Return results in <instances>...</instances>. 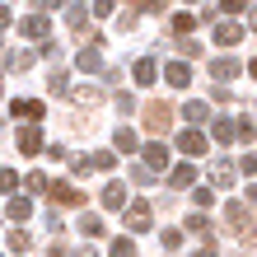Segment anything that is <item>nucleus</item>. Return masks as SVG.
<instances>
[{
  "label": "nucleus",
  "instance_id": "nucleus-21",
  "mask_svg": "<svg viewBox=\"0 0 257 257\" xmlns=\"http://www.w3.org/2000/svg\"><path fill=\"white\" fill-rule=\"evenodd\" d=\"M28 215H33V201H28V196H10V220H28Z\"/></svg>",
  "mask_w": 257,
  "mask_h": 257
},
{
  "label": "nucleus",
  "instance_id": "nucleus-25",
  "mask_svg": "<svg viewBox=\"0 0 257 257\" xmlns=\"http://www.w3.org/2000/svg\"><path fill=\"white\" fill-rule=\"evenodd\" d=\"M89 164H94V169H103V173H108L112 164H117V155H112V150H94V155H89Z\"/></svg>",
  "mask_w": 257,
  "mask_h": 257
},
{
  "label": "nucleus",
  "instance_id": "nucleus-27",
  "mask_svg": "<svg viewBox=\"0 0 257 257\" xmlns=\"http://www.w3.org/2000/svg\"><path fill=\"white\" fill-rule=\"evenodd\" d=\"M108 257H136V243L131 238H117V243L108 248Z\"/></svg>",
  "mask_w": 257,
  "mask_h": 257
},
{
  "label": "nucleus",
  "instance_id": "nucleus-41",
  "mask_svg": "<svg viewBox=\"0 0 257 257\" xmlns=\"http://www.w3.org/2000/svg\"><path fill=\"white\" fill-rule=\"evenodd\" d=\"M248 75H252V80H257V56H252V66H248Z\"/></svg>",
  "mask_w": 257,
  "mask_h": 257
},
{
  "label": "nucleus",
  "instance_id": "nucleus-17",
  "mask_svg": "<svg viewBox=\"0 0 257 257\" xmlns=\"http://www.w3.org/2000/svg\"><path fill=\"white\" fill-rule=\"evenodd\" d=\"M10 112H14V117H42L47 108H42L38 98H14V103H10Z\"/></svg>",
  "mask_w": 257,
  "mask_h": 257
},
{
  "label": "nucleus",
  "instance_id": "nucleus-16",
  "mask_svg": "<svg viewBox=\"0 0 257 257\" xmlns=\"http://www.w3.org/2000/svg\"><path fill=\"white\" fill-rule=\"evenodd\" d=\"M196 24H201V14H192V10H178V14H173V33H178V38H187Z\"/></svg>",
  "mask_w": 257,
  "mask_h": 257
},
{
  "label": "nucleus",
  "instance_id": "nucleus-36",
  "mask_svg": "<svg viewBox=\"0 0 257 257\" xmlns=\"http://www.w3.org/2000/svg\"><path fill=\"white\" fill-rule=\"evenodd\" d=\"M243 173H248V178H257V155H243Z\"/></svg>",
  "mask_w": 257,
  "mask_h": 257
},
{
  "label": "nucleus",
  "instance_id": "nucleus-29",
  "mask_svg": "<svg viewBox=\"0 0 257 257\" xmlns=\"http://www.w3.org/2000/svg\"><path fill=\"white\" fill-rule=\"evenodd\" d=\"M28 192H52V183H47V173H28Z\"/></svg>",
  "mask_w": 257,
  "mask_h": 257
},
{
  "label": "nucleus",
  "instance_id": "nucleus-40",
  "mask_svg": "<svg viewBox=\"0 0 257 257\" xmlns=\"http://www.w3.org/2000/svg\"><path fill=\"white\" fill-rule=\"evenodd\" d=\"M248 201H252V206H257V183H252V187H248Z\"/></svg>",
  "mask_w": 257,
  "mask_h": 257
},
{
  "label": "nucleus",
  "instance_id": "nucleus-11",
  "mask_svg": "<svg viewBox=\"0 0 257 257\" xmlns=\"http://www.w3.org/2000/svg\"><path fill=\"white\" fill-rule=\"evenodd\" d=\"M141 155H145V169L150 173H155V169H169V145H164V141H150Z\"/></svg>",
  "mask_w": 257,
  "mask_h": 257
},
{
  "label": "nucleus",
  "instance_id": "nucleus-28",
  "mask_svg": "<svg viewBox=\"0 0 257 257\" xmlns=\"http://www.w3.org/2000/svg\"><path fill=\"white\" fill-rule=\"evenodd\" d=\"M14 187H19V173H14V169H0V192H14Z\"/></svg>",
  "mask_w": 257,
  "mask_h": 257
},
{
  "label": "nucleus",
  "instance_id": "nucleus-13",
  "mask_svg": "<svg viewBox=\"0 0 257 257\" xmlns=\"http://www.w3.org/2000/svg\"><path fill=\"white\" fill-rule=\"evenodd\" d=\"M19 150L24 155H42V126H24L19 131Z\"/></svg>",
  "mask_w": 257,
  "mask_h": 257
},
{
  "label": "nucleus",
  "instance_id": "nucleus-37",
  "mask_svg": "<svg viewBox=\"0 0 257 257\" xmlns=\"http://www.w3.org/2000/svg\"><path fill=\"white\" fill-rule=\"evenodd\" d=\"M192 257H215V243H201V248H196Z\"/></svg>",
  "mask_w": 257,
  "mask_h": 257
},
{
  "label": "nucleus",
  "instance_id": "nucleus-19",
  "mask_svg": "<svg viewBox=\"0 0 257 257\" xmlns=\"http://www.w3.org/2000/svg\"><path fill=\"white\" fill-rule=\"evenodd\" d=\"M210 183H215V187H229V183H234V164L215 159V164H210Z\"/></svg>",
  "mask_w": 257,
  "mask_h": 257
},
{
  "label": "nucleus",
  "instance_id": "nucleus-8",
  "mask_svg": "<svg viewBox=\"0 0 257 257\" xmlns=\"http://www.w3.org/2000/svg\"><path fill=\"white\" fill-rule=\"evenodd\" d=\"M98 201H103V210H122V215H126L131 196H126V187H122V183H108V187H103V196H98Z\"/></svg>",
  "mask_w": 257,
  "mask_h": 257
},
{
  "label": "nucleus",
  "instance_id": "nucleus-3",
  "mask_svg": "<svg viewBox=\"0 0 257 257\" xmlns=\"http://www.w3.org/2000/svg\"><path fill=\"white\" fill-rule=\"evenodd\" d=\"M122 220H126V229H131V234H145V229H150V220H155V210H150V201H131Z\"/></svg>",
  "mask_w": 257,
  "mask_h": 257
},
{
  "label": "nucleus",
  "instance_id": "nucleus-31",
  "mask_svg": "<svg viewBox=\"0 0 257 257\" xmlns=\"http://www.w3.org/2000/svg\"><path fill=\"white\" fill-rule=\"evenodd\" d=\"M187 229H196V234H210V220H206V215H196V210H192V215H187Z\"/></svg>",
  "mask_w": 257,
  "mask_h": 257
},
{
  "label": "nucleus",
  "instance_id": "nucleus-23",
  "mask_svg": "<svg viewBox=\"0 0 257 257\" xmlns=\"http://www.w3.org/2000/svg\"><path fill=\"white\" fill-rule=\"evenodd\" d=\"M66 24H70V28H84V24H89V10H84V5H66Z\"/></svg>",
  "mask_w": 257,
  "mask_h": 257
},
{
  "label": "nucleus",
  "instance_id": "nucleus-33",
  "mask_svg": "<svg viewBox=\"0 0 257 257\" xmlns=\"http://www.w3.org/2000/svg\"><path fill=\"white\" fill-rule=\"evenodd\" d=\"M215 10H224V14H229V19H234L238 10H252V5H243V0H224V5H215Z\"/></svg>",
  "mask_w": 257,
  "mask_h": 257
},
{
  "label": "nucleus",
  "instance_id": "nucleus-2",
  "mask_svg": "<svg viewBox=\"0 0 257 257\" xmlns=\"http://www.w3.org/2000/svg\"><path fill=\"white\" fill-rule=\"evenodd\" d=\"M19 33L33 38V42H52V24H47V14H24V19H19Z\"/></svg>",
  "mask_w": 257,
  "mask_h": 257
},
{
  "label": "nucleus",
  "instance_id": "nucleus-32",
  "mask_svg": "<svg viewBox=\"0 0 257 257\" xmlns=\"http://www.w3.org/2000/svg\"><path fill=\"white\" fill-rule=\"evenodd\" d=\"M117 5H108V0H94V5H89V14H94V19H108Z\"/></svg>",
  "mask_w": 257,
  "mask_h": 257
},
{
  "label": "nucleus",
  "instance_id": "nucleus-34",
  "mask_svg": "<svg viewBox=\"0 0 257 257\" xmlns=\"http://www.w3.org/2000/svg\"><path fill=\"white\" fill-rule=\"evenodd\" d=\"M75 103H98V89H75Z\"/></svg>",
  "mask_w": 257,
  "mask_h": 257
},
{
  "label": "nucleus",
  "instance_id": "nucleus-26",
  "mask_svg": "<svg viewBox=\"0 0 257 257\" xmlns=\"http://www.w3.org/2000/svg\"><path fill=\"white\" fill-rule=\"evenodd\" d=\"M28 248H33V238H28L24 229H14L10 234V252H28Z\"/></svg>",
  "mask_w": 257,
  "mask_h": 257
},
{
  "label": "nucleus",
  "instance_id": "nucleus-9",
  "mask_svg": "<svg viewBox=\"0 0 257 257\" xmlns=\"http://www.w3.org/2000/svg\"><path fill=\"white\" fill-rule=\"evenodd\" d=\"M47 196H52L56 206H84V192L75 187V183H52V192H47Z\"/></svg>",
  "mask_w": 257,
  "mask_h": 257
},
{
  "label": "nucleus",
  "instance_id": "nucleus-39",
  "mask_svg": "<svg viewBox=\"0 0 257 257\" xmlns=\"http://www.w3.org/2000/svg\"><path fill=\"white\" fill-rule=\"evenodd\" d=\"M248 28H257V5H252V10H248Z\"/></svg>",
  "mask_w": 257,
  "mask_h": 257
},
{
  "label": "nucleus",
  "instance_id": "nucleus-42",
  "mask_svg": "<svg viewBox=\"0 0 257 257\" xmlns=\"http://www.w3.org/2000/svg\"><path fill=\"white\" fill-rule=\"evenodd\" d=\"M0 257H5V252H0Z\"/></svg>",
  "mask_w": 257,
  "mask_h": 257
},
{
  "label": "nucleus",
  "instance_id": "nucleus-10",
  "mask_svg": "<svg viewBox=\"0 0 257 257\" xmlns=\"http://www.w3.org/2000/svg\"><path fill=\"white\" fill-rule=\"evenodd\" d=\"M75 66H80L84 75L103 70V52H98V42H89V47H80V52H75Z\"/></svg>",
  "mask_w": 257,
  "mask_h": 257
},
{
  "label": "nucleus",
  "instance_id": "nucleus-4",
  "mask_svg": "<svg viewBox=\"0 0 257 257\" xmlns=\"http://www.w3.org/2000/svg\"><path fill=\"white\" fill-rule=\"evenodd\" d=\"M178 150H183L187 159H201V155H206V131H196V126L178 131Z\"/></svg>",
  "mask_w": 257,
  "mask_h": 257
},
{
  "label": "nucleus",
  "instance_id": "nucleus-15",
  "mask_svg": "<svg viewBox=\"0 0 257 257\" xmlns=\"http://www.w3.org/2000/svg\"><path fill=\"white\" fill-rule=\"evenodd\" d=\"M210 136H215L220 145H229L234 136H238V122H234V117H215V126H210Z\"/></svg>",
  "mask_w": 257,
  "mask_h": 257
},
{
  "label": "nucleus",
  "instance_id": "nucleus-12",
  "mask_svg": "<svg viewBox=\"0 0 257 257\" xmlns=\"http://www.w3.org/2000/svg\"><path fill=\"white\" fill-rule=\"evenodd\" d=\"M164 80H169L173 89H187L192 84V66L187 61H169V66H164Z\"/></svg>",
  "mask_w": 257,
  "mask_h": 257
},
{
  "label": "nucleus",
  "instance_id": "nucleus-18",
  "mask_svg": "<svg viewBox=\"0 0 257 257\" xmlns=\"http://www.w3.org/2000/svg\"><path fill=\"white\" fill-rule=\"evenodd\" d=\"M169 183L173 187H192L196 183V169H192V164H173V169H169Z\"/></svg>",
  "mask_w": 257,
  "mask_h": 257
},
{
  "label": "nucleus",
  "instance_id": "nucleus-22",
  "mask_svg": "<svg viewBox=\"0 0 257 257\" xmlns=\"http://www.w3.org/2000/svg\"><path fill=\"white\" fill-rule=\"evenodd\" d=\"M183 117H187V122H206V117H210V103H201V98H192L187 108H183Z\"/></svg>",
  "mask_w": 257,
  "mask_h": 257
},
{
  "label": "nucleus",
  "instance_id": "nucleus-24",
  "mask_svg": "<svg viewBox=\"0 0 257 257\" xmlns=\"http://www.w3.org/2000/svg\"><path fill=\"white\" fill-rule=\"evenodd\" d=\"M80 234H84V238H98V234H103V220H98V215H80Z\"/></svg>",
  "mask_w": 257,
  "mask_h": 257
},
{
  "label": "nucleus",
  "instance_id": "nucleus-43",
  "mask_svg": "<svg viewBox=\"0 0 257 257\" xmlns=\"http://www.w3.org/2000/svg\"><path fill=\"white\" fill-rule=\"evenodd\" d=\"M0 84H5V80H0Z\"/></svg>",
  "mask_w": 257,
  "mask_h": 257
},
{
  "label": "nucleus",
  "instance_id": "nucleus-20",
  "mask_svg": "<svg viewBox=\"0 0 257 257\" xmlns=\"http://www.w3.org/2000/svg\"><path fill=\"white\" fill-rule=\"evenodd\" d=\"M155 75H159L155 56H141V61H136V84H155Z\"/></svg>",
  "mask_w": 257,
  "mask_h": 257
},
{
  "label": "nucleus",
  "instance_id": "nucleus-5",
  "mask_svg": "<svg viewBox=\"0 0 257 257\" xmlns=\"http://www.w3.org/2000/svg\"><path fill=\"white\" fill-rule=\"evenodd\" d=\"M243 42V24L238 19H220L215 24V47H238Z\"/></svg>",
  "mask_w": 257,
  "mask_h": 257
},
{
  "label": "nucleus",
  "instance_id": "nucleus-7",
  "mask_svg": "<svg viewBox=\"0 0 257 257\" xmlns=\"http://www.w3.org/2000/svg\"><path fill=\"white\" fill-rule=\"evenodd\" d=\"M238 70H243V66H238V56H215V61H210V75L220 80V89L229 84V80H238Z\"/></svg>",
  "mask_w": 257,
  "mask_h": 257
},
{
  "label": "nucleus",
  "instance_id": "nucleus-1",
  "mask_svg": "<svg viewBox=\"0 0 257 257\" xmlns=\"http://www.w3.org/2000/svg\"><path fill=\"white\" fill-rule=\"evenodd\" d=\"M224 220H229V229L243 238V243H257V224H252V215H248V206H238V201H229V210H224Z\"/></svg>",
  "mask_w": 257,
  "mask_h": 257
},
{
  "label": "nucleus",
  "instance_id": "nucleus-30",
  "mask_svg": "<svg viewBox=\"0 0 257 257\" xmlns=\"http://www.w3.org/2000/svg\"><path fill=\"white\" fill-rule=\"evenodd\" d=\"M159 238H164V248H169V252H178V248H183V234H178V229H164Z\"/></svg>",
  "mask_w": 257,
  "mask_h": 257
},
{
  "label": "nucleus",
  "instance_id": "nucleus-38",
  "mask_svg": "<svg viewBox=\"0 0 257 257\" xmlns=\"http://www.w3.org/2000/svg\"><path fill=\"white\" fill-rule=\"evenodd\" d=\"M0 28H10V10L5 5H0Z\"/></svg>",
  "mask_w": 257,
  "mask_h": 257
},
{
  "label": "nucleus",
  "instance_id": "nucleus-35",
  "mask_svg": "<svg viewBox=\"0 0 257 257\" xmlns=\"http://www.w3.org/2000/svg\"><path fill=\"white\" fill-rule=\"evenodd\" d=\"M192 196H196V206H201V210H206V206H210V201H215V196H210V187H196V192H192Z\"/></svg>",
  "mask_w": 257,
  "mask_h": 257
},
{
  "label": "nucleus",
  "instance_id": "nucleus-14",
  "mask_svg": "<svg viewBox=\"0 0 257 257\" xmlns=\"http://www.w3.org/2000/svg\"><path fill=\"white\" fill-rule=\"evenodd\" d=\"M112 145L122 150V155H136V150H145L141 141H136V131H131V126H117V131H112Z\"/></svg>",
  "mask_w": 257,
  "mask_h": 257
},
{
  "label": "nucleus",
  "instance_id": "nucleus-6",
  "mask_svg": "<svg viewBox=\"0 0 257 257\" xmlns=\"http://www.w3.org/2000/svg\"><path fill=\"white\" fill-rule=\"evenodd\" d=\"M169 122H173V108H169V103H145V126L150 131H169Z\"/></svg>",
  "mask_w": 257,
  "mask_h": 257
}]
</instances>
